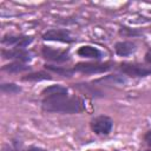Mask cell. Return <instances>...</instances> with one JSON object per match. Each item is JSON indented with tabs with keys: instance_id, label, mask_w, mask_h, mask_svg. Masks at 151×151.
<instances>
[{
	"instance_id": "obj_1",
	"label": "cell",
	"mask_w": 151,
	"mask_h": 151,
	"mask_svg": "<svg viewBox=\"0 0 151 151\" xmlns=\"http://www.w3.org/2000/svg\"><path fill=\"white\" fill-rule=\"evenodd\" d=\"M41 109L46 112L53 113H64V114H74L84 112L85 103L78 96H59L53 98H42Z\"/></svg>"
},
{
	"instance_id": "obj_2",
	"label": "cell",
	"mask_w": 151,
	"mask_h": 151,
	"mask_svg": "<svg viewBox=\"0 0 151 151\" xmlns=\"http://www.w3.org/2000/svg\"><path fill=\"white\" fill-rule=\"evenodd\" d=\"M118 67L124 74L133 78H140V77H146L151 74V66L143 65L139 63L124 61V63H120Z\"/></svg>"
},
{
	"instance_id": "obj_3",
	"label": "cell",
	"mask_w": 151,
	"mask_h": 151,
	"mask_svg": "<svg viewBox=\"0 0 151 151\" xmlns=\"http://www.w3.org/2000/svg\"><path fill=\"white\" fill-rule=\"evenodd\" d=\"M90 127L92 132H94L98 136H107L113 127V120L105 114L97 116L91 119L90 122Z\"/></svg>"
},
{
	"instance_id": "obj_4",
	"label": "cell",
	"mask_w": 151,
	"mask_h": 151,
	"mask_svg": "<svg viewBox=\"0 0 151 151\" xmlns=\"http://www.w3.org/2000/svg\"><path fill=\"white\" fill-rule=\"evenodd\" d=\"M113 67L111 63H78L74 65V72L85 74H97L110 71Z\"/></svg>"
},
{
	"instance_id": "obj_5",
	"label": "cell",
	"mask_w": 151,
	"mask_h": 151,
	"mask_svg": "<svg viewBox=\"0 0 151 151\" xmlns=\"http://www.w3.org/2000/svg\"><path fill=\"white\" fill-rule=\"evenodd\" d=\"M41 55L46 60H50L53 63H65V61H68L71 58L68 50H55L50 46H42Z\"/></svg>"
},
{
	"instance_id": "obj_6",
	"label": "cell",
	"mask_w": 151,
	"mask_h": 151,
	"mask_svg": "<svg viewBox=\"0 0 151 151\" xmlns=\"http://www.w3.org/2000/svg\"><path fill=\"white\" fill-rule=\"evenodd\" d=\"M42 39L50 41L66 42V44H71L74 41L68 29H48L42 34Z\"/></svg>"
},
{
	"instance_id": "obj_7",
	"label": "cell",
	"mask_w": 151,
	"mask_h": 151,
	"mask_svg": "<svg viewBox=\"0 0 151 151\" xmlns=\"http://www.w3.org/2000/svg\"><path fill=\"white\" fill-rule=\"evenodd\" d=\"M33 41V37L29 35H13V34H6L2 37L1 39V44L2 45H7V46H14L18 48H24L26 46H28L31 42Z\"/></svg>"
},
{
	"instance_id": "obj_8",
	"label": "cell",
	"mask_w": 151,
	"mask_h": 151,
	"mask_svg": "<svg viewBox=\"0 0 151 151\" xmlns=\"http://www.w3.org/2000/svg\"><path fill=\"white\" fill-rule=\"evenodd\" d=\"M1 54L4 59H13L20 63H27L32 59V54L28 51H26L25 48H18V47L9 48V50L4 48L1 51Z\"/></svg>"
},
{
	"instance_id": "obj_9",
	"label": "cell",
	"mask_w": 151,
	"mask_h": 151,
	"mask_svg": "<svg viewBox=\"0 0 151 151\" xmlns=\"http://www.w3.org/2000/svg\"><path fill=\"white\" fill-rule=\"evenodd\" d=\"M77 54L79 57H83V58H90V59H97V60L103 58V52L99 48L91 46V45L80 46L77 51Z\"/></svg>"
},
{
	"instance_id": "obj_10",
	"label": "cell",
	"mask_w": 151,
	"mask_h": 151,
	"mask_svg": "<svg viewBox=\"0 0 151 151\" xmlns=\"http://www.w3.org/2000/svg\"><path fill=\"white\" fill-rule=\"evenodd\" d=\"M66 94H68V90L63 85H51L48 87H45L41 91L42 98H53V97L66 96Z\"/></svg>"
},
{
	"instance_id": "obj_11",
	"label": "cell",
	"mask_w": 151,
	"mask_h": 151,
	"mask_svg": "<svg viewBox=\"0 0 151 151\" xmlns=\"http://www.w3.org/2000/svg\"><path fill=\"white\" fill-rule=\"evenodd\" d=\"M136 44L132 41H118L114 45V51L119 57H127L136 51Z\"/></svg>"
},
{
	"instance_id": "obj_12",
	"label": "cell",
	"mask_w": 151,
	"mask_h": 151,
	"mask_svg": "<svg viewBox=\"0 0 151 151\" xmlns=\"http://www.w3.org/2000/svg\"><path fill=\"white\" fill-rule=\"evenodd\" d=\"M29 66H27L25 63H20V61H13L9 63L7 65L2 66V71L7 72V73H21V72H26L29 71Z\"/></svg>"
},
{
	"instance_id": "obj_13",
	"label": "cell",
	"mask_w": 151,
	"mask_h": 151,
	"mask_svg": "<svg viewBox=\"0 0 151 151\" xmlns=\"http://www.w3.org/2000/svg\"><path fill=\"white\" fill-rule=\"evenodd\" d=\"M50 79H52L51 74L47 72H44V71L28 73L21 78V80H24V81H41V80H50Z\"/></svg>"
},
{
	"instance_id": "obj_14",
	"label": "cell",
	"mask_w": 151,
	"mask_h": 151,
	"mask_svg": "<svg viewBox=\"0 0 151 151\" xmlns=\"http://www.w3.org/2000/svg\"><path fill=\"white\" fill-rule=\"evenodd\" d=\"M45 68L51 71V72H54L59 76H63V77H72L74 70L73 68H67V67H61V66H54V65H50V64H46L45 65Z\"/></svg>"
},
{
	"instance_id": "obj_15",
	"label": "cell",
	"mask_w": 151,
	"mask_h": 151,
	"mask_svg": "<svg viewBox=\"0 0 151 151\" xmlns=\"http://www.w3.org/2000/svg\"><path fill=\"white\" fill-rule=\"evenodd\" d=\"M21 91V87L13 84V83H7V84H1V92L6 94H15Z\"/></svg>"
},
{
	"instance_id": "obj_16",
	"label": "cell",
	"mask_w": 151,
	"mask_h": 151,
	"mask_svg": "<svg viewBox=\"0 0 151 151\" xmlns=\"http://www.w3.org/2000/svg\"><path fill=\"white\" fill-rule=\"evenodd\" d=\"M119 33L124 37H136V35H139L140 32L134 29V28H130V27H126V26H122L120 29H119Z\"/></svg>"
},
{
	"instance_id": "obj_17",
	"label": "cell",
	"mask_w": 151,
	"mask_h": 151,
	"mask_svg": "<svg viewBox=\"0 0 151 151\" xmlns=\"http://www.w3.org/2000/svg\"><path fill=\"white\" fill-rule=\"evenodd\" d=\"M24 149L21 147V145L18 142H13L11 144H6L2 147V151H22Z\"/></svg>"
},
{
	"instance_id": "obj_18",
	"label": "cell",
	"mask_w": 151,
	"mask_h": 151,
	"mask_svg": "<svg viewBox=\"0 0 151 151\" xmlns=\"http://www.w3.org/2000/svg\"><path fill=\"white\" fill-rule=\"evenodd\" d=\"M144 142L146 145L151 146V130H149L145 134H144Z\"/></svg>"
},
{
	"instance_id": "obj_19",
	"label": "cell",
	"mask_w": 151,
	"mask_h": 151,
	"mask_svg": "<svg viewBox=\"0 0 151 151\" xmlns=\"http://www.w3.org/2000/svg\"><path fill=\"white\" fill-rule=\"evenodd\" d=\"M144 60H145V63H146L147 65H151V48H149V50L146 51V53H145V55H144Z\"/></svg>"
},
{
	"instance_id": "obj_20",
	"label": "cell",
	"mask_w": 151,
	"mask_h": 151,
	"mask_svg": "<svg viewBox=\"0 0 151 151\" xmlns=\"http://www.w3.org/2000/svg\"><path fill=\"white\" fill-rule=\"evenodd\" d=\"M22 151H47V150L42 149V147H39V146H29L27 149H24Z\"/></svg>"
},
{
	"instance_id": "obj_21",
	"label": "cell",
	"mask_w": 151,
	"mask_h": 151,
	"mask_svg": "<svg viewBox=\"0 0 151 151\" xmlns=\"http://www.w3.org/2000/svg\"><path fill=\"white\" fill-rule=\"evenodd\" d=\"M144 151H151V149H149V150H144Z\"/></svg>"
},
{
	"instance_id": "obj_22",
	"label": "cell",
	"mask_w": 151,
	"mask_h": 151,
	"mask_svg": "<svg viewBox=\"0 0 151 151\" xmlns=\"http://www.w3.org/2000/svg\"><path fill=\"white\" fill-rule=\"evenodd\" d=\"M114 151H118V150H114Z\"/></svg>"
}]
</instances>
